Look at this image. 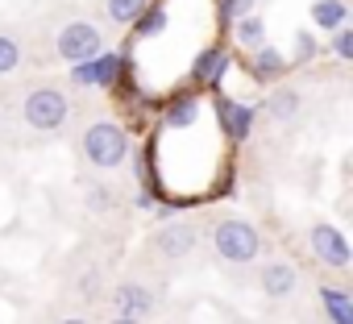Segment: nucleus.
<instances>
[{"mask_svg": "<svg viewBox=\"0 0 353 324\" xmlns=\"http://www.w3.org/2000/svg\"><path fill=\"white\" fill-rule=\"evenodd\" d=\"M225 71H229V54L212 46V50L196 54V63H192V83H196V88H221Z\"/></svg>", "mask_w": 353, "mask_h": 324, "instance_id": "obj_12", "label": "nucleus"}, {"mask_svg": "<svg viewBox=\"0 0 353 324\" xmlns=\"http://www.w3.org/2000/svg\"><path fill=\"white\" fill-rule=\"evenodd\" d=\"M295 50H299L295 59H299V63H307V59L316 54V42H312V34H299V38H295Z\"/></svg>", "mask_w": 353, "mask_h": 324, "instance_id": "obj_23", "label": "nucleus"}, {"mask_svg": "<svg viewBox=\"0 0 353 324\" xmlns=\"http://www.w3.org/2000/svg\"><path fill=\"white\" fill-rule=\"evenodd\" d=\"M67 117H71V100H67V92L54 88V83H42V88H34V92L21 100V121H26L34 133H59V129L67 125Z\"/></svg>", "mask_w": 353, "mask_h": 324, "instance_id": "obj_2", "label": "nucleus"}, {"mask_svg": "<svg viewBox=\"0 0 353 324\" xmlns=\"http://www.w3.org/2000/svg\"><path fill=\"white\" fill-rule=\"evenodd\" d=\"M54 50H59L63 63H83V59L104 50V34L92 21H67L59 30V38H54Z\"/></svg>", "mask_w": 353, "mask_h": 324, "instance_id": "obj_4", "label": "nucleus"}, {"mask_svg": "<svg viewBox=\"0 0 353 324\" xmlns=\"http://www.w3.org/2000/svg\"><path fill=\"white\" fill-rule=\"evenodd\" d=\"M133 34H137V38H158V34H166V9H162V5H145V9L137 13V21H133Z\"/></svg>", "mask_w": 353, "mask_h": 324, "instance_id": "obj_18", "label": "nucleus"}, {"mask_svg": "<svg viewBox=\"0 0 353 324\" xmlns=\"http://www.w3.org/2000/svg\"><path fill=\"white\" fill-rule=\"evenodd\" d=\"M212 250H216L225 262L245 266V262H254V258L262 254V237H258V229H254L250 221H241V216H225V221L212 229Z\"/></svg>", "mask_w": 353, "mask_h": 324, "instance_id": "obj_3", "label": "nucleus"}, {"mask_svg": "<svg viewBox=\"0 0 353 324\" xmlns=\"http://www.w3.org/2000/svg\"><path fill=\"white\" fill-rule=\"evenodd\" d=\"M254 117H258L254 104H237V100H229V96L216 100V121H221V129H225L233 141H245V137H250Z\"/></svg>", "mask_w": 353, "mask_h": 324, "instance_id": "obj_9", "label": "nucleus"}, {"mask_svg": "<svg viewBox=\"0 0 353 324\" xmlns=\"http://www.w3.org/2000/svg\"><path fill=\"white\" fill-rule=\"evenodd\" d=\"M196 121H200V88L179 92V96L166 104V112H162V129H166V133H174V129H192Z\"/></svg>", "mask_w": 353, "mask_h": 324, "instance_id": "obj_10", "label": "nucleus"}, {"mask_svg": "<svg viewBox=\"0 0 353 324\" xmlns=\"http://www.w3.org/2000/svg\"><path fill=\"white\" fill-rule=\"evenodd\" d=\"M59 324H92V320H83V316H67V320H59Z\"/></svg>", "mask_w": 353, "mask_h": 324, "instance_id": "obj_25", "label": "nucleus"}, {"mask_svg": "<svg viewBox=\"0 0 353 324\" xmlns=\"http://www.w3.org/2000/svg\"><path fill=\"white\" fill-rule=\"evenodd\" d=\"M332 54H336V59H345V63L353 59V30H349V26L332 30Z\"/></svg>", "mask_w": 353, "mask_h": 324, "instance_id": "obj_22", "label": "nucleus"}, {"mask_svg": "<svg viewBox=\"0 0 353 324\" xmlns=\"http://www.w3.org/2000/svg\"><path fill=\"white\" fill-rule=\"evenodd\" d=\"M312 21H316V30H341L345 21H349V5L345 0H316L312 5Z\"/></svg>", "mask_w": 353, "mask_h": 324, "instance_id": "obj_15", "label": "nucleus"}, {"mask_svg": "<svg viewBox=\"0 0 353 324\" xmlns=\"http://www.w3.org/2000/svg\"><path fill=\"white\" fill-rule=\"evenodd\" d=\"M108 200H112V196L104 192V183H96V188L88 192V204H92V208H108Z\"/></svg>", "mask_w": 353, "mask_h": 324, "instance_id": "obj_24", "label": "nucleus"}, {"mask_svg": "<svg viewBox=\"0 0 353 324\" xmlns=\"http://www.w3.org/2000/svg\"><path fill=\"white\" fill-rule=\"evenodd\" d=\"M262 112H266L270 121H295V112H299V92H295V88H274V92L266 96Z\"/></svg>", "mask_w": 353, "mask_h": 324, "instance_id": "obj_14", "label": "nucleus"}, {"mask_svg": "<svg viewBox=\"0 0 353 324\" xmlns=\"http://www.w3.org/2000/svg\"><path fill=\"white\" fill-rule=\"evenodd\" d=\"M320 303L328 307L332 324H353V299L345 287H320Z\"/></svg>", "mask_w": 353, "mask_h": 324, "instance_id": "obj_16", "label": "nucleus"}, {"mask_svg": "<svg viewBox=\"0 0 353 324\" xmlns=\"http://www.w3.org/2000/svg\"><path fill=\"white\" fill-rule=\"evenodd\" d=\"M21 59H26V54H21V46H17L9 34H0V75L17 71V67H21Z\"/></svg>", "mask_w": 353, "mask_h": 324, "instance_id": "obj_20", "label": "nucleus"}, {"mask_svg": "<svg viewBox=\"0 0 353 324\" xmlns=\"http://www.w3.org/2000/svg\"><path fill=\"white\" fill-rule=\"evenodd\" d=\"M145 5H150V0H104V17L112 26H133Z\"/></svg>", "mask_w": 353, "mask_h": 324, "instance_id": "obj_19", "label": "nucleus"}, {"mask_svg": "<svg viewBox=\"0 0 353 324\" xmlns=\"http://www.w3.org/2000/svg\"><path fill=\"white\" fill-rule=\"evenodd\" d=\"M196 241H200L196 225H188V221H170V225H162V229L154 233L150 245H154L162 258H188V254L196 250Z\"/></svg>", "mask_w": 353, "mask_h": 324, "instance_id": "obj_6", "label": "nucleus"}, {"mask_svg": "<svg viewBox=\"0 0 353 324\" xmlns=\"http://www.w3.org/2000/svg\"><path fill=\"white\" fill-rule=\"evenodd\" d=\"M245 13H254V0H221V26H233Z\"/></svg>", "mask_w": 353, "mask_h": 324, "instance_id": "obj_21", "label": "nucleus"}, {"mask_svg": "<svg viewBox=\"0 0 353 324\" xmlns=\"http://www.w3.org/2000/svg\"><path fill=\"white\" fill-rule=\"evenodd\" d=\"M108 324H141V320H133V316H117V320H108Z\"/></svg>", "mask_w": 353, "mask_h": 324, "instance_id": "obj_26", "label": "nucleus"}, {"mask_svg": "<svg viewBox=\"0 0 353 324\" xmlns=\"http://www.w3.org/2000/svg\"><path fill=\"white\" fill-rule=\"evenodd\" d=\"M79 145H83V158L92 162L96 171H117L121 162L129 158V133H125V125H117V121H96V125H88Z\"/></svg>", "mask_w": 353, "mask_h": 324, "instance_id": "obj_1", "label": "nucleus"}, {"mask_svg": "<svg viewBox=\"0 0 353 324\" xmlns=\"http://www.w3.org/2000/svg\"><path fill=\"white\" fill-rule=\"evenodd\" d=\"M250 71L266 83V79H274V75H283V71H287V59H283L270 42H262L258 50H250Z\"/></svg>", "mask_w": 353, "mask_h": 324, "instance_id": "obj_13", "label": "nucleus"}, {"mask_svg": "<svg viewBox=\"0 0 353 324\" xmlns=\"http://www.w3.org/2000/svg\"><path fill=\"white\" fill-rule=\"evenodd\" d=\"M112 303H117V316H133V320H145L154 312V295L141 283H117L112 287Z\"/></svg>", "mask_w": 353, "mask_h": 324, "instance_id": "obj_11", "label": "nucleus"}, {"mask_svg": "<svg viewBox=\"0 0 353 324\" xmlns=\"http://www.w3.org/2000/svg\"><path fill=\"white\" fill-rule=\"evenodd\" d=\"M307 245H312V254L324 262V266H332V270H349V241L341 237V229H332V225H312L307 229Z\"/></svg>", "mask_w": 353, "mask_h": 324, "instance_id": "obj_5", "label": "nucleus"}, {"mask_svg": "<svg viewBox=\"0 0 353 324\" xmlns=\"http://www.w3.org/2000/svg\"><path fill=\"white\" fill-rule=\"evenodd\" d=\"M233 38H237V46H241V50H258V46L266 42V21H262V17H254V13H245V17H237V21H233Z\"/></svg>", "mask_w": 353, "mask_h": 324, "instance_id": "obj_17", "label": "nucleus"}, {"mask_svg": "<svg viewBox=\"0 0 353 324\" xmlns=\"http://www.w3.org/2000/svg\"><path fill=\"white\" fill-rule=\"evenodd\" d=\"M71 67H75V71H71L75 83H88V88H92V83L112 88V83H117V71H121V59L100 50V54H92V59H83V63H71Z\"/></svg>", "mask_w": 353, "mask_h": 324, "instance_id": "obj_8", "label": "nucleus"}, {"mask_svg": "<svg viewBox=\"0 0 353 324\" xmlns=\"http://www.w3.org/2000/svg\"><path fill=\"white\" fill-rule=\"evenodd\" d=\"M258 287H262V295H270V299H291L295 287H299V270H295L287 258L266 262L262 274H258Z\"/></svg>", "mask_w": 353, "mask_h": 324, "instance_id": "obj_7", "label": "nucleus"}]
</instances>
